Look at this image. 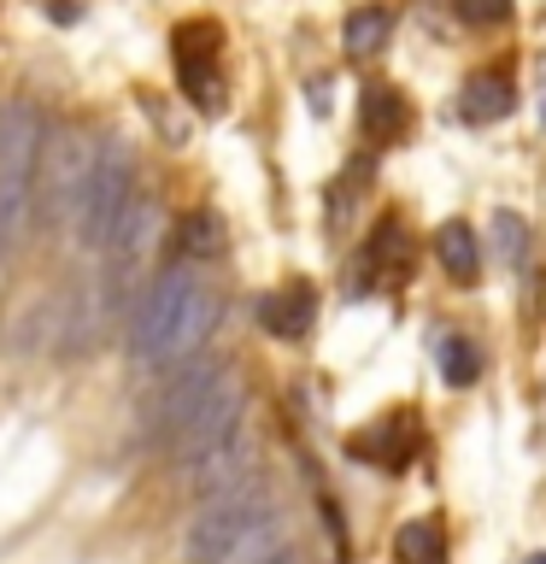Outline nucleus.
Here are the masks:
<instances>
[{"instance_id":"3","label":"nucleus","mask_w":546,"mask_h":564,"mask_svg":"<svg viewBox=\"0 0 546 564\" xmlns=\"http://www.w3.org/2000/svg\"><path fill=\"white\" fill-rule=\"evenodd\" d=\"M264 518H271V494H264L259 476H247V482L211 494V500L194 511V523H188V541H183L188 564H223Z\"/></svg>"},{"instance_id":"19","label":"nucleus","mask_w":546,"mask_h":564,"mask_svg":"<svg viewBox=\"0 0 546 564\" xmlns=\"http://www.w3.org/2000/svg\"><path fill=\"white\" fill-rule=\"evenodd\" d=\"M493 236H500L505 264H517V259L528 253V224L517 218V212H500V218H493Z\"/></svg>"},{"instance_id":"17","label":"nucleus","mask_w":546,"mask_h":564,"mask_svg":"<svg viewBox=\"0 0 546 564\" xmlns=\"http://www.w3.org/2000/svg\"><path fill=\"white\" fill-rule=\"evenodd\" d=\"M364 259L376 264V271H382V264H405V229H400L394 218L376 224V236H370V253H364Z\"/></svg>"},{"instance_id":"13","label":"nucleus","mask_w":546,"mask_h":564,"mask_svg":"<svg viewBox=\"0 0 546 564\" xmlns=\"http://www.w3.org/2000/svg\"><path fill=\"white\" fill-rule=\"evenodd\" d=\"M176 83H183V95L200 106V112H218L223 106V77H218V59H211V53H176Z\"/></svg>"},{"instance_id":"8","label":"nucleus","mask_w":546,"mask_h":564,"mask_svg":"<svg viewBox=\"0 0 546 564\" xmlns=\"http://www.w3.org/2000/svg\"><path fill=\"white\" fill-rule=\"evenodd\" d=\"M218 377H223V365H194V370H183L171 388H165V400H159V412H153V435H165V441H176V430L200 412L206 405V394L218 388Z\"/></svg>"},{"instance_id":"9","label":"nucleus","mask_w":546,"mask_h":564,"mask_svg":"<svg viewBox=\"0 0 546 564\" xmlns=\"http://www.w3.org/2000/svg\"><path fill=\"white\" fill-rule=\"evenodd\" d=\"M511 106H517V83H511V70H500V65L476 70V77H465V88H458V118L465 123H500Z\"/></svg>"},{"instance_id":"2","label":"nucleus","mask_w":546,"mask_h":564,"mask_svg":"<svg viewBox=\"0 0 546 564\" xmlns=\"http://www.w3.org/2000/svg\"><path fill=\"white\" fill-rule=\"evenodd\" d=\"M42 112L35 100H0V259L24 241L35 218V194H42Z\"/></svg>"},{"instance_id":"4","label":"nucleus","mask_w":546,"mask_h":564,"mask_svg":"<svg viewBox=\"0 0 546 564\" xmlns=\"http://www.w3.org/2000/svg\"><path fill=\"white\" fill-rule=\"evenodd\" d=\"M130 200H135V153L112 135L95 148V176H88V194H83V212H77V241L106 247V236H112V224L130 212Z\"/></svg>"},{"instance_id":"10","label":"nucleus","mask_w":546,"mask_h":564,"mask_svg":"<svg viewBox=\"0 0 546 564\" xmlns=\"http://www.w3.org/2000/svg\"><path fill=\"white\" fill-rule=\"evenodd\" d=\"M435 259L452 282H476V271H482V241H476V229L465 218H452L435 229Z\"/></svg>"},{"instance_id":"22","label":"nucleus","mask_w":546,"mask_h":564,"mask_svg":"<svg viewBox=\"0 0 546 564\" xmlns=\"http://www.w3.org/2000/svg\"><path fill=\"white\" fill-rule=\"evenodd\" d=\"M528 564H546V553H535V558H528Z\"/></svg>"},{"instance_id":"21","label":"nucleus","mask_w":546,"mask_h":564,"mask_svg":"<svg viewBox=\"0 0 546 564\" xmlns=\"http://www.w3.org/2000/svg\"><path fill=\"white\" fill-rule=\"evenodd\" d=\"M259 564H299V558H294V546H271V553H264Z\"/></svg>"},{"instance_id":"5","label":"nucleus","mask_w":546,"mask_h":564,"mask_svg":"<svg viewBox=\"0 0 546 564\" xmlns=\"http://www.w3.org/2000/svg\"><path fill=\"white\" fill-rule=\"evenodd\" d=\"M95 148H100V141H88V135H65L59 148H53V183L42 188L47 194V218H70V224H77L88 176H95Z\"/></svg>"},{"instance_id":"16","label":"nucleus","mask_w":546,"mask_h":564,"mask_svg":"<svg viewBox=\"0 0 546 564\" xmlns=\"http://www.w3.org/2000/svg\"><path fill=\"white\" fill-rule=\"evenodd\" d=\"M440 377H447L452 388H470L476 377H482V352H476L465 335H440Z\"/></svg>"},{"instance_id":"7","label":"nucleus","mask_w":546,"mask_h":564,"mask_svg":"<svg viewBox=\"0 0 546 564\" xmlns=\"http://www.w3.org/2000/svg\"><path fill=\"white\" fill-rule=\"evenodd\" d=\"M259 329L276 335V341H299L312 324H317V289L312 282H288V289H271L259 294Z\"/></svg>"},{"instance_id":"20","label":"nucleus","mask_w":546,"mask_h":564,"mask_svg":"<svg viewBox=\"0 0 546 564\" xmlns=\"http://www.w3.org/2000/svg\"><path fill=\"white\" fill-rule=\"evenodd\" d=\"M47 18H53V24H77L83 7H77V0H47Z\"/></svg>"},{"instance_id":"18","label":"nucleus","mask_w":546,"mask_h":564,"mask_svg":"<svg viewBox=\"0 0 546 564\" xmlns=\"http://www.w3.org/2000/svg\"><path fill=\"white\" fill-rule=\"evenodd\" d=\"M452 7H458V18H465V24H476V30L511 24V0H452Z\"/></svg>"},{"instance_id":"6","label":"nucleus","mask_w":546,"mask_h":564,"mask_svg":"<svg viewBox=\"0 0 546 564\" xmlns=\"http://www.w3.org/2000/svg\"><path fill=\"white\" fill-rule=\"evenodd\" d=\"M347 453L364 458V465H376V470H405V465H412V453H417V417L394 412V417L370 423L364 435L347 441Z\"/></svg>"},{"instance_id":"15","label":"nucleus","mask_w":546,"mask_h":564,"mask_svg":"<svg viewBox=\"0 0 546 564\" xmlns=\"http://www.w3.org/2000/svg\"><path fill=\"white\" fill-rule=\"evenodd\" d=\"M218 253V218L211 212H188L183 224H176V264H200V259H211Z\"/></svg>"},{"instance_id":"14","label":"nucleus","mask_w":546,"mask_h":564,"mask_svg":"<svg viewBox=\"0 0 546 564\" xmlns=\"http://www.w3.org/2000/svg\"><path fill=\"white\" fill-rule=\"evenodd\" d=\"M394 553H400V564H447V529L435 518H412L394 535Z\"/></svg>"},{"instance_id":"11","label":"nucleus","mask_w":546,"mask_h":564,"mask_svg":"<svg viewBox=\"0 0 546 564\" xmlns=\"http://www.w3.org/2000/svg\"><path fill=\"white\" fill-rule=\"evenodd\" d=\"M341 42L352 59H370V53H382L387 42H394V7H382V0H370V7L347 12L341 24Z\"/></svg>"},{"instance_id":"1","label":"nucleus","mask_w":546,"mask_h":564,"mask_svg":"<svg viewBox=\"0 0 546 564\" xmlns=\"http://www.w3.org/2000/svg\"><path fill=\"white\" fill-rule=\"evenodd\" d=\"M211 324H218V294H211V282L200 271H188V264H171V271L148 276V289H141L135 312H130V352L135 365H176L188 359V352L206 347Z\"/></svg>"},{"instance_id":"12","label":"nucleus","mask_w":546,"mask_h":564,"mask_svg":"<svg viewBox=\"0 0 546 564\" xmlns=\"http://www.w3.org/2000/svg\"><path fill=\"white\" fill-rule=\"evenodd\" d=\"M359 118H364V135L370 141H394L405 130V95L400 88H387V83H370L364 88V100H359Z\"/></svg>"}]
</instances>
